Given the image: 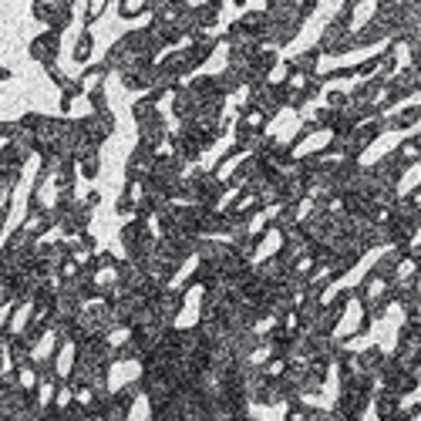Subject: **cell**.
Returning <instances> with one entry per match:
<instances>
[{
  "mask_svg": "<svg viewBox=\"0 0 421 421\" xmlns=\"http://www.w3.org/2000/svg\"><path fill=\"white\" fill-rule=\"evenodd\" d=\"M354 14H357V3H354V0H347V3H341V10L327 20V27L320 31V40H317L320 54L344 58L347 51H354V44H350V34H354V31H350Z\"/></svg>",
  "mask_w": 421,
  "mask_h": 421,
  "instance_id": "6da1fadb",
  "label": "cell"
},
{
  "mask_svg": "<svg viewBox=\"0 0 421 421\" xmlns=\"http://www.w3.org/2000/svg\"><path fill=\"white\" fill-rule=\"evenodd\" d=\"M31 14L47 27V31H64V27H71V20H75V7L68 3V0H38L34 7H31Z\"/></svg>",
  "mask_w": 421,
  "mask_h": 421,
  "instance_id": "7a4b0ae2",
  "label": "cell"
},
{
  "mask_svg": "<svg viewBox=\"0 0 421 421\" xmlns=\"http://www.w3.org/2000/svg\"><path fill=\"white\" fill-rule=\"evenodd\" d=\"M77 128H81L84 145L101 149V145L108 142V135L115 132V115H112V112H91V115L77 118Z\"/></svg>",
  "mask_w": 421,
  "mask_h": 421,
  "instance_id": "3957f363",
  "label": "cell"
},
{
  "mask_svg": "<svg viewBox=\"0 0 421 421\" xmlns=\"http://www.w3.org/2000/svg\"><path fill=\"white\" fill-rule=\"evenodd\" d=\"M27 54L38 61V64H58V54H61V34L58 31H40L38 38L27 44Z\"/></svg>",
  "mask_w": 421,
  "mask_h": 421,
  "instance_id": "277c9868",
  "label": "cell"
},
{
  "mask_svg": "<svg viewBox=\"0 0 421 421\" xmlns=\"http://www.w3.org/2000/svg\"><path fill=\"white\" fill-rule=\"evenodd\" d=\"M152 169H155L152 152H149L145 145H138V142H135L132 155H128V162H125V182H149Z\"/></svg>",
  "mask_w": 421,
  "mask_h": 421,
  "instance_id": "5b68a950",
  "label": "cell"
},
{
  "mask_svg": "<svg viewBox=\"0 0 421 421\" xmlns=\"http://www.w3.org/2000/svg\"><path fill=\"white\" fill-rule=\"evenodd\" d=\"M371 408H374L378 421H398V418H401V411H404V398H398V394H394V391H387V387H378V391H374Z\"/></svg>",
  "mask_w": 421,
  "mask_h": 421,
  "instance_id": "8992f818",
  "label": "cell"
},
{
  "mask_svg": "<svg viewBox=\"0 0 421 421\" xmlns=\"http://www.w3.org/2000/svg\"><path fill=\"white\" fill-rule=\"evenodd\" d=\"M384 125H387V132H411V128H418L421 125V105H404L398 112L384 115Z\"/></svg>",
  "mask_w": 421,
  "mask_h": 421,
  "instance_id": "52a82bcc",
  "label": "cell"
},
{
  "mask_svg": "<svg viewBox=\"0 0 421 421\" xmlns=\"http://www.w3.org/2000/svg\"><path fill=\"white\" fill-rule=\"evenodd\" d=\"M75 165H77V179H98V172H101V149H95V145H84L81 152L75 155Z\"/></svg>",
  "mask_w": 421,
  "mask_h": 421,
  "instance_id": "ba28073f",
  "label": "cell"
},
{
  "mask_svg": "<svg viewBox=\"0 0 421 421\" xmlns=\"http://www.w3.org/2000/svg\"><path fill=\"white\" fill-rule=\"evenodd\" d=\"M108 75H112V71H108L105 64H88V68L81 71V77H75V81L81 84V95L88 98L91 91H101V88H105V77Z\"/></svg>",
  "mask_w": 421,
  "mask_h": 421,
  "instance_id": "9c48e42d",
  "label": "cell"
},
{
  "mask_svg": "<svg viewBox=\"0 0 421 421\" xmlns=\"http://www.w3.org/2000/svg\"><path fill=\"white\" fill-rule=\"evenodd\" d=\"M384 361H387V350H381L378 344L357 350V364H361V371H367L371 378H378V371L384 367Z\"/></svg>",
  "mask_w": 421,
  "mask_h": 421,
  "instance_id": "30bf717a",
  "label": "cell"
},
{
  "mask_svg": "<svg viewBox=\"0 0 421 421\" xmlns=\"http://www.w3.org/2000/svg\"><path fill=\"white\" fill-rule=\"evenodd\" d=\"M91 54H95V34H91V31H81V34H77V40H75L71 58H75V64L88 68V64H91Z\"/></svg>",
  "mask_w": 421,
  "mask_h": 421,
  "instance_id": "8fae6325",
  "label": "cell"
},
{
  "mask_svg": "<svg viewBox=\"0 0 421 421\" xmlns=\"http://www.w3.org/2000/svg\"><path fill=\"white\" fill-rule=\"evenodd\" d=\"M152 0H121L118 3V17L121 20H135V17H145V14H152Z\"/></svg>",
  "mask_w": 421,
  "mask_h": 421,
  "instance_id": "7c38bea8",
  "label": "cell"
},
{
  "mask_svg": "<svg viewBox=\"0 0 421 421\" xmlns=\"http://www.w3.org/2000/svg\"><path fill=\"white\" fill-rule=\"evenodd\" d=\"M162 115V108L155 105L152 98L145 95V98H138L132 105V118H135V125H145V121H152V118H158Z\"/></svg>",
  "mask_w": 421,
  "mask_h": 421,
  "instance_id": "4fadbf2b",
  "label": "cell"
},
{
  "mask_svg": "<svg viewBox=\"0 0 421 421\" xmlns=\"http://www.w3.org/2000/svg\"><path fill=\"white\" fill-rule=\"evenodd\" d=\"M105 10H108V0H95V3H88V7H84V17H81V31H91V24H95Z\"/></svg>",
  "mask_w": 421,
  "mask_h": 421,
  "instance_id": "5bb4252c",
  "label": "cell"
},
{
  "mask_svg": "<svg viewBox=\"0 0 421 421\" xmlns=\"http://www.w3.org/2000/svg\"><path fill=\"white\" fill-rule=\"evenodd\" d=\"M347 105H350V95H347V91H327V95H324V108L344 112Z\"/></svg>",
  "mask_w": 421,
  "mask_h": 421,
  "instance_id": "9a60e30c",
  "label": "cell"
},
{
  "mask_svg": "<svg viewBox=\"0 0 421 421\" xmlns=\"http://www.w3.org/2000/svg\"><path fill=\"white\" fill-rule=\"evenodd\" d=\"M44 75L51 77V81H54V84H58L61 91H64V88H68V84H71V77L64 75V71H61L58 64H47V68H44Z\"/></svg>",
  "mask_w": 421,
  "mask_h": 421,
  "instance_id": "2e32d148",
  "label": "cell"
},
{
  "mask_svg": "<svg viewBox=\"0 0 421 421\" xmlns=\"http://www.w3.org/2000/svg\"><path fill=\"white\" fill-rule=\"evenodd\" d=\"M81 202H84V206H88V209H95L98 202H101V192H98V189H91V192H84V199H81Z\"/></svg>",
  "mask_w": 421,
  "mask_h": 421,
  "instance_id": "e0dca14e",
  "label": "cell"
},
{
  "mask_svg": "<svg viewBox=\"0 0 421 421\" xmlns=\"http://www.w3.org/2000/svg\"><path fill=\"white\" fill-rule=\"evenodd\" d=\"M404 415H408V418H415V421H418V418H421V401L408 404V408H404Z\"/></svg>",
  "mask_w": 421,
  "mask_h": 421,
  "instance_id": "ac0fdd59",
  "label": "cell"
},
{
  "mask_svg": "<svg viewBox=\"0 0 421 421\" xmlns=\"http://www.w3.org/2000/svg\"><path fill=\"white\" fill-rule=\"evenodd\" d=\"M10 77H14V71H10V68H3V64H0V81H10Z\"/></svg>",
  "mask_w": 421,
  "mask_h": 421,
  "instance_id": "d6986e66",
  "label": "cell"
},
{
  "mask_svg": "<svg viewBox=\"0 0 421 421\" xmlns=\"http://www.w3.org/2000/svg\"><path fill=\"white\" fill-rule=\"evenodd\" d=\"M398 421H415V418H408V415H404V411H401V418H398Z\"/></svg>",
  "mask_w": 421,
  "mask_h": 421,
  "instance_id": "ffe728a7",
  "label": "cell"
},
{
  "mask_svg": "<svg viewBox=\"0 0 421 421\" xmlns=\"http://www.w3.org/2000/svg\"><path fill=\"white\" fill-rule=\"evenodd\" d=\"M415 75H418V91H421V71H415Z\"/></svg>",
  "mask_w": 421,
  "mask_h": 421,
  "instance_id": "44dd1931",
  "label": "cell"
}]
</instances>
